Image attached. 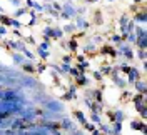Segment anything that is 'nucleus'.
Instances as JSON below:
<instances>
[{
  "label": "nucleus",
  "instance_id": "c756f323",
  "mask_svg": "<svg viewBox=\"0 0 147 135\" xmlns=\"http://www.w3.org/2000/svg\"><path fill=\"white\" fill-rule=\"evenodd\" d=\"M67 48H69L70 52H75V50H77V40H70V44L67 45Z\"/></svg>",
  "mask_w": 147,
  "mask_h": 135
},
{
  "label": "nucleus",
  "instance_id": "8fccbe9b",
  "mask_svg": "<svg viewBox=\"0 0 147 135\" xmlns=\"http://www.w3.org/2000/svg\"><path fill=\"white\" fill-rule=\"evenodd\" d=\"M5 34H7V28L3 27V25H0V37H2V35H5Z\"/></svg>",
  "mask_w": 147,
  "mask_h": 135
},
{
  "label": "nucleus",
  "instance_id": "c85d7f7f",
  "mask_svg": "<svg viewBox=\"0 0 147 135\" xmlns=\"http://www.w3.org/2000/svg\"><path fill=\"white\" fill-rule=\"evenodd\" d=\"M125 38H127L129 44H136V35H134V32H129L127 35H125Z\"/></svg>",
  "mask_w": 147,
  "mask_h": 135
},
{
  "label": "nucleus",
  "instance_id": "7c9ffc66",
  "mask_svg": "<svg viewBox=\"0 0 147 135\" xmlns=\"http://www.w3.org/2000/svg\"><path fill=\"white\" fill-rule=\"evenodd\" d=\"M38 48H40V50H49V48H50V42H49V40L42 42V44L38 45Z\"/></svg>",
  "mask_w": 147,
  "mask_h": 135
},
{
  "label": "nucleus",
  "instance_id": "ea45409f",
  "mask_svg": "<svg viewBox=\"0 0 147 135\" xmlns=\"http://www.w3.org/2000/svg\"><path fill=\"white\" fill-rule=\"evenodd\" d=\"M35 70H37V72H38V73H42V72H45V70H47V67H45V65H44V63H40L38 67H35Z\"/></svg>",
  "mask_w": 147,
  "mask_h": 135
},
{
  "label": "nucleus",
  "instance_id": "58836bf2",
  "mask_svg": "<svg viewBox=\"0 0 147 135\" xmlns=\"http://www.w3.org/2000/svg\"><path fill=\"white\" fill-rule=\"evenodd\" d=\"M69 73H70V75H72V77H79V70H77V69H75V67H70V70H69Z\"/></svg>",
  "mask_w": 147,
  "mask_h": 135
},
{
  "label": "nucleus",
  "instance_id": "f03ea898",
  "mask_svg": "<svg viewBox=\"0 0 147 135\" xmlns=\"http://www.w3.org/2000/svg\"><path fill=\"white\" fill-rule=\"evenodd\" d=\"M42 107L45 108V110H49V112H55V114H64L65 112L64 102H60V100H57V99H49Z\"/></svg>",
  "mask_w": 147,
  "mask_h": 135
},
{
  "label": "nucleus",
  "instance_id": "37998d69",
  "mask_svg": "<svg viewBox=\"0 0 147 135\" xmlns=\"http://www.w3.org/2000/svg\"><path fill=\"white\" fill-rule=\"evenodd\" d=\"M34 10H35V12H44V5H40V3H35V5H34Z\"/></svg>",
  "mask_w": 147,
  "mask_h": 135
},
{
  "label": "nucleus",
  "instance_id": "e433bc0d",
  "mask_svg": "<svg viewBox=\"0 0 147 135\" xmlns=\"http://www.w3.org/2000/svg\"><path fill=\"white\" fill-rule=\"evenodd\" d=\"M92 75H94V79H95V80H102V79H104V75L100 73V70H94Z\"/></svg>",
  "mask_w": 147,
  "mask_h": 135
},
{
  "label": "nucleus",
  "instance_id": "a18cd8bd",
  "mask_svg": "<svg viewBox=\"0 0 147 135\" xmlns=\"http://www.w3.org/2000/svg\"><path fill=\"white\" fill-rule=\"evenodd\" d=\"M12 27H15V28H20V27H22V24H20L18 20H12Z\"/></svg>",
  "mask_w": 147,
  "mask_h": 135
},
{
  "label": "nucleus",
  "instance_id": "72a5a7b5",
  "mask_svg": "<svg viewBox=\"0 0 147 135\" xmlns=\"http://www.w3.org/2000/svg\"><path fill=\"white\" fill-rule=\"evenodd\" d=\"M44 35H45V40H49L50 35H52V27H45L44 28Z\"/></svg>",
  "mask_w": 147,
  "mask_h": 135
},
{
  "label": "nucleus",
  "instance_id": "c9c22d12",
  "mask_svg": "<svg viewBox=\"0 0 147 135\" xmlns=\"http://www.w3.org/2000/svg\"><path fill=\"white\" fill-rule=\"evenodd\" d=\"M137 57L142 60V62H146V50H142V48H139V52H137Z\"/></svg>",
  "mask_w": 147,
  "mask_h": 135
},
{
  "label": "nucleus",
  "instance_id": "1a4fd4ad",
  "mask_svg": "<svg viewBox=\"0 0 147 135\" xmlns=\"http://www.w3.org/2000/svg\"><path fill=\"white\" fill-rule=\"evenodd\" d=\"M132 100H134V103H136V110L140 108V107H144V105H146V93H134Z\"/></svg>",
  "mask_w": 147,
  "mask_h": 135
},
{
  "label": "nucleus",
  "instance_id": "4be33fe9",
  "mask_svg": "<svg viewBox=\"0 0 147 135\" xmlns=\"http://www.w3.org/2000/svg\"><path fill=\"white\" fill-rule=\"evenodd\" d=\"M22 55L25 57V60H28V62H34V60H35V55H34V52H30L28 48H24Z\"/></svg>",
  "mask_w": 147,
  "mask_h": 135
},
{
  "label": "nucleus",
  "instance_id": "4c0bfd02",
  "mask_svg": "<svg viewBox=\"0 0 147 135\" xmlns=\"http://www.w3.org/2000/svg\"><path fill=\"white\" fill-rule=\"evenodd\" d=\"M129 22H130V20H129V17L122 15V17H120V27H125V25H127Z\"/></svg>",
  "mask_w": 147,
  "mask_h": 135
},
{
  "label": "nucleus",
  "instance_id": "052dcab7",
  "mask_svg": "<svg viewBox=\"0 0 147 135\" xmlns=\"http://www.w3.org/2000/svg\"><path fill=\"white\" fill-rule=\"evenodd\" d=\"M0 38H2V37H0Z\"/></svg>",
  "mask_w": 147,
  "mask_h": 135
},
{
  "label": "nucleus",
  "instance_id": "39448f33",
  "mask_svg": "<svg viewBox=\"0 0 147 135\" xmlns=\"http://www.w3.org/2000/svg\"><path fill=\"white\" fill-rule=\"evenodd\" d=\"M117 54L124 55L127 60H132V58H136V55H134V52H132V48H130L127 44H124V42H120V44H119V52H117Z\"/></svg>",
  "mask_w": 147,
  "mask_h": 135
},
{
  "label": "nucleus",
  "instance_id": "6e6d98bb",
  "mask_svg": "<svg viewBox=\"0 0 147 135\" xmlns=\"http://www.w3.org/2000/svg\"><path fill=\"white\" fill-rule=\"evenodd\" d=\"M0 135H3V130H0Z\"/></svg>",
  "mask_w": 147,
  "mask_h": 135
},
{
  "label": "nucleus",
  "instance_id": "9b49d317",
  "mask_svg": "<svg viewBox=\"0 0 147 135\" xmlns=\"http://www.w3.org/2000/svg\"><path fill=\"white\" fill-rule=\"evenodd\" d=\"M130 128L132 130H140L142 134L146 135V122H142V120H132L130 122Z\"/></svg>",
  "mask_w": 147,
  "mask_h": 135
},
{
  "label": "nucleus",
  "instance_id": "aec40b11",
  "mask_svg": "<svg viewBox=\"0 0 147 135\" xmlns=\"http://www.w3.org/2000/svg\"><path fill=\"white\" fill-rule=\"evenodd\" d=\"M146 20H147V17H146V12H139V13H136V17H134V24L136 22H139V24H146Z\"/></svg>",
  "mask_w": 147,
  "mask_h": 135
},
{
  "label": "nucleus",
  "instance_id": "bf43d9fd",
  "mask_svg": "<svg viewBox=\"0 0 147 135\" xmlns=\"http://www.w3.org/2000/svg\"><path fill=\"white\" fill-rule=\"evenodd\" d=\"M0 10H2V7H0Z\"/></svg>",
  "mask_w": 147,
  "mask_h": 135
},
{
  "label": "nucleus",
  "instance_id": "f257e3e1",
  "mask_svg": "<svg viewBox=\"0 0 147 135\" xmlns=\"http://www.w3.org/2000/svg\"><path fill=\"white\" fill-rule=\"evenodd\" d=\"M18 83L22 89H28V90H42L44 85H40V82H37L32 75H27V73H22V77L18 79Z\"/></svg>",
  "mask_w": 147,
  "mask_h": 135
},
{
  "label": "nucleus",
  "instance_id": "864d4df0",
  "mask_svg": "<svg viewBox=\"0 0 147 135\" xmlns=\"http://www.w3.org/2000/svg\"><path fill=\"white\" fill-rule=\"evenodd\" d=\"M92 135H102V134H100L99 128H94V130H92Z\"/></svg>",
  "mask_w": 147,
  "mask_h": 135
},
{
  "label": "nucleus",
  "instance_id": "603ef678",
  "mask_svg": "<svg viewBox=\"0 0 147 135\" xmlns=\"http://www.w3.org/2000/svg\"><path fill=\"white\" fill-rule=\"evenodd\" d=\"M130 95H134V93H130V92H124L122 97H124V99H130Z\"/></svg>",
  "mask_w": 147,
  "mask_h": 135
},
{
  "label": "nucleus",
  "instance_id": "09e8293b",
  "mask_svg": "<svg viewBox=\"0 0 147 135\" xmlns=\"http://www.w3.org/2000/svg\"><path fill=\"white\" fill-rule=\"evenodd\" d=\"M10 3H12V5H13V7H20V3H22V2H20V0H10Z\"/></svg>",
  "mask_w": 147,
  "mask_h": 135
},
{
  "label": "nucleus",
  "instance_id": "bb28decb",
  "mask_svg": "<svg viewBox=\"0 0 147 135\" xmlns=\"http://www.w3.org/2000/svg\"><path fill=\"white\" fill-rule=\"evenodd\" d=\"M37 55H38L42 60H47L50 54H49V50H40V48H37Z\"/></svg>",
  "mask_w": 147,
  "mask_h": 135
},
{
  "label": "nucleus",
  "instance_id": "20e7f679",
  "mask_svg": "<svg viewBox=\"0 0 147 135\" xmlns=\"http://www.w3.org/2000/svg\"><path fill=\"white\" fill-rule=\"evenodd\" d=\"M75 15H77V9L74 7L72 3L65 2L64 5H62V10H60V17L65 18V20H69V18H74Z\"/></svg>",
  "mask_w": 147,
  "mask_h": 135
},
{
  "label": "nucleus",
  "instance_id": "473e14b6",
  "mask_svg": "<svg viewBox=\"0 0 147 135\" xmlns=\"http://www.w3.org/2000/svg\"><path fill=\"white\" fill-rule=\"evenodd\" d=\"M35 22H37V15H35V12L32 10L30 12V22H28V25H35Z\"/></svg>",
  "mask_w": 147,
  "mask_h": 135
},
{
  "label": "nucleus",
  "instance_id": "dca6fc26",
  "mask_svg": "<svg viewBox=\"0 0 147 135\" xmlns=\"http://www.w3.org/2000/svg\"><path fill=\"white\" fill-rule=\"evenodd\" d=\"M112 117H114V122H119V124H122V120L125 118V114H124V110L117 108L115 112H112Z\"/></svg>",
  "mask_w": 147,
  "mask_h": 135
},
{
  "label": "nucleus",
  "instance_id": "49530a36",
  "mask_svg": "<svg viewBox=\"0 0 147 135\" xmlns=\"http://www.w3.org/2000/svg\"><path fill=\"white\" fill-rule=\"evenodd\" d=\"M62 60H64V63H70L72 62V55H65Z\"/></svg>",
  "mask_w": 147,
  "mask_h": 135
},
{
  "label": "nucleus",
  "instance_id": "6ab92c4d",
  "mask_svg": "<svg viewBox=\"0 0 147 135\" xmlns=\"http://www.w3.org/2000/svg\"><path fill=\"white\" fill-rule=\"evenodd\" d=\"M52 38H55V40H59V38H62V37H64V32H62V28L60 27H52Z\"/></svg>",
  "mask_w": 147,
  "mask_h": 135
},
{
  "label": "nucleus",
  "instance_id": "0eeeda50",
  "mask_svg": "<svg viewBox=\"0 0 147 135\" xmlns=\"http://www.w3.org/2000/svg\"><path fill=\"white\" fill-rule=\"evenodd\" d=\"M139 77H140V72H139V69L137 67H130L129 69V72H127V83H130V85H134L136 82L139 80Z\"/></svg>",
  "mask_w": 147,
  "mask_h": 135
},
{
  "label": "nucleus",
  "instance_id": "c03bdc74",
  "mask_svg": "<svg viewBox=\"0 0 147 135\" xmlns=\"http://www.w3.org/2000/svg\"><path fill=\"white\" fill-rule=\"evenodd\" d=\"M69 135H85V132H84V130H79V128H77V130H74V132H70Z\"/></svg>",
  "mask_w": 147,
  "mask_h": 135
},
{
  "label": "nucleus",
  "instance_id": "f3484780",
  "mask_svg": "<svg viewBox=\"0 0 147 135\" xmlns=\"http://www.w3.org/2000/svg\"><path fill=\"white\" fill-rule=\"evenodd\" d=\"M134 90L139 93H146V80H137L134 83Z\"/></svg>",
  "mask_w": 147,
  "mask_h": 135
},
{
  "label": "nucleus",
  "instance_id": "423d86ee",
  "mask_svg": "<svg viewBox=\"0 0 147 135\" xmlns=\"http://www.w3.org/2000/svg\"><path fill=\"white\" fill-rule=\"evenodd\" d=\"M59 125H60V128H62V130L69 132V134H70V132H74V130H77L75 124H74V122H72V120H70L69 117H64L62 120H60V122H59Z\"/></svg>",
  "mask_w": 147,
  "mask_h": 135
},
{
  "label": "nucleus",
  "instance_id": "393cba45",
  "mask_svg": "<svg viewBox=\"0 0 147 135\" xmlns=\"http://www.w3.org/2000/svg\"><path fill=\"white\" fill-rule=\"evenodd\" d=\"M90 124H94V125H100V124H102L100 115H99V114H94V112H92V115H90Z\"/></svg>",
  "mask_w": 147,
  "mask_h": 135
},
{
  "label": "nucleus",
  "instance_id": "6e6552de",
  "mask_svg": "<svg viewBox=\"0 0 147 135\" xmlns=\"http://www.w3.org/2000/svg\"><path fill=\"white\" fill-rule=\"evenodd\" d=\"M13 50V52H18V54H22L24 52V48H27L25 47V44L22 42V40H9V44H7Z\"/></svg>",
  "mask_w": 147,
  "mask_h": 135
},
{
  "label": "nucleus",
  "instance_id": "13d9d810",
  "mask_svg": "<svg viewBox=\"0 0 147 135\" xmlns=\"http://www.w3.org/2000/svg\"><path fill=\"white\" fill-rule=\"evenodd\" d=\"M109 2H115V0H109Z\"/></svg>",
  "mask_w": 147,
  "mask_h": 135
},
{
  "label": "nucleus",
  "instance_id": "79ce46f5",
  "mask_svg": "<svg viewBox=\"0 0 147 135\" xmlns=\"http://www.w3.org/2000/svg\"><path fill=\"white\" fill-rule=\"evenodd\" d=\"M112 40H114V44H120V42H124L120 35H114V37H112Z\"/></svg>",
  "mask_w": 147,
  "mask_h": 135
},
{
  "label": "nucleus",
  "instance_id": "5701e85b",
  "mask_svg": "<svg viewBox=\"0 0 147 135\" xmlns=\"http://www.w3.org/2000/svg\"><path fill=\"white\" fill-rule=\"evenodd\" d=\"M74 115H75V118H77V120H79V122H80V124H85V122H89V120H87V117H85V115H84L82 112H80V110H75V112H74Z\"/></svg>",
  "mask_w": 147,
  "mask_h": 135
},
{
  "label": "nucleus",
  "instance_id": "de8ad7c7",
  "mask_svg": "<svg viewBox=\"0 0 147 135\" xmlns=\"http://www.w3.org/2000/svg\"><path fill=\"white\" fill-rule=\"evenodd\" d=\"M3 135H15V130H12V128H7V130H3Z\"/></svg>",
  "mask_w": 147,
  "mask_h": 135
},
{
  "label": "nucleus",
  "instance_id": "4468645a",
  "mask_svg": "<svg viewBox=\"0 0 147 135\" xmlns=\"http://www.w3.org/2000/svg\"><path fill=\"white\" fill-rule=\"evenodd\" d=\"M75 80H77V87H87L89 85V79L85 73H79V77H75Z\"/></svg>",
  "mask_w": 147,
  "mask_h": 135
},
{
  "label": "nucleus",
  "instance_id": "a878e982",
  "mask_svg": "<svg viewBox=\"0 0 147 135\" xmlns=\"http://www.w3.org/2000/svg\"><path fill=\"white\" fill-rule=\"evenodd\" d=\"M74 30H75V25H74L72 22H70V24H67L65 27H62V32H64V34H72Z\"/></svg>",
  "mask_w": 147,
  "mask_h": 135
},
{
  "label": "nucleus",
  "instance_id": "3c124183",
  "mask_svg": "<svg viewBox=\"0 0 147 135\" xmlns=\"http://www.w3.org/2000/svg\"><path fill=\"white\" fill-rule=\"evenodd\" d=\"M34 5H35V2L34 0H27V9L30 7V9H34Z\"/></svg>",
  "mask_w": 147,
  "mask_h": 135
},
{
  "label": "nucleus",
  "instance_id": "f8f14e48",
  "mask_svg": "<svg viewBox=\"0 0 147 135\" xmlns=\"http://www.w3.org/2000/svg\"><path fill=\"white\" fill-rule=\"evenodd\" d=\"M12 62L15 63V65H18V67H22V65L27 62V60H25V57H24L22 54H18V52H13V54H12Z\"/></svg>",
  "mask_w": 147,
  "mask_h": 135
},
{
  "label": "nucleus",
  "instance_id": "7ed1b4c3",
  "mask_svg": "<svg viewBox=\"0 0 147 135\" xmlns=\"http://www.w3.org/2000/svg\"><path fill=\"white\" fill-rule=\"evenodd\" d=\"M17 117H20L25 124H32V122H35L37 118V107H24L20 110V114H18Z\"/></svg>",
  "mask_w": 147,
  "mask_h": 135
},
{
  "label": "nucleus",
  "instance_id": "2eb2a0df",
  "mask_svg": "<svg viewBox=\"0 0 147 135\" xmlns=\"http://www.w3.org/2000/svg\"><path fill=\"white\" fill-rule=\"evenodd\" d=\"M75 92H77V87H75V85H70V87H69V90L64 93V97H62V99H64V100L75 99Z\"/></svg>",
  "mask_w": 147,
  "mask_h": 135
},
{
  "label": "nucleus",
  "instance_id": "412c9836",
  "mask_svg": "<svg viewBox=\"0 0 147 135\" xmlns=\"http://www.w3.org/2000/svg\"><path fill=\"white\" fill-rule=\"evenodd\" d=\"M112 135H120V132H122V124H119V122H112Z\"/></svg>",
  "mask_w": 147,
  "mask_h": 135
},
{
  "label": "nucleus",
  "instance_id": "a211bd4d",
  "mask_svg": "<svg viewBox=\"0 0 147 135\" xmlns=\"http://www.w3.org/2000/svg\"><path fill=\"white\" fill-rule=\"evenodd\" d=\"M136 45H137L139 48L146 50V47H147V37H136Z\"/></svg>",
  "mask_w": 147,
  "mask_h": 135
},
{
  "label": "nucleus",
  "instance_id": "2f4dec72",
  "mask_svg": "<svg viewBox=\"0 0 147 135\" xmlns=\"http://www.w3.org/2000/svg\"><path fill=\"white\" fill-rule=\"evenodd\" d=\"M112 69H114V67H110V65H105V67H102L100 73H102V75H107V73L112 72Z\"/></svg>",
  "mask_w": 147,
  "mask_h": 135
},
{
  "label": "nucleus",
  "instance_id": "cd10ccee",
  "mask_svg": "<svg viewBox=\"0 0 147 135\" xmlns=\"http://www.w3.org/2000/svg\"><path fill=\"white\" fill-rule=\"evenodd\" d=\"M25 12H27V9H25V7H18V9L15 10V13H13V17H15V18L22 17V15H24Z\"/></svg>",
  "mask_w": 147,
  "mask_h": 135
},
{
  "label": "nucleus",
  "instance_id": "4d7b16f0",
  "mask_svg": "<svg viewBox=\"0 0 147 135\" xmlns=\"http://www.w3.org/2000/svg\"><path fill=\"white\" fill-rule=\"evenodd\" d=\"M90 2H97V0H90Z\"/></svg>",
  "mask_w": 147,
  "mask_h": 135
},
{
  "label": "nucleus",
  "instance_id": "9d476101",
  "mask_svg": "<svg viewBox=\"0 0 147 135\" xmlns=\"http://www.w3.org/2000/svg\"><path fill=\"white\" fill-rule=\"evenodd\" d=\"M74 25H75V28L87 30V28H89V22H87L84 17H80V15H75V22H74Z\"/></svg>",
  "mask_w": 147,
  "mask_h": 135
},
{
  "label": "nucleus",
  "instance_id": "a19ab883",
  "mask_svg": "<svg viewBox=\"0 0 147 135\" xmlns=\"http://www.w3.org/2000/svg\"><path fill=\"white\" fill-rule=\"evenodd\" d=\"M84 127H85L87 130H90V132L95 128V125H94V124H90V122H85V124H84Z\"/></svg>",
  "mask_w": 147,
  "mask_h": 135
},
{
  "label": "nucleus",
  "instance_id": "ddd939ff",
  "mask_svg": "<svg viewBox=\"0 0 147 135\" xmlns=\"http://www.w3.org/2000/svg\"><path fill=\"white\" fill-rule=\"evenodd\" d=\"M22 70H24V73H27V75H32V73L35 72V65H34V62H25L24 65H22Z\"/></svg>",
  "mask_w": 147,
  "mask_h": 135
},
{
  "label": "nucleus",
  "instance_id": "5fc2aeb1",
  "mask_svg": "<svg viewBox=\"0 0 147 135\" xmlns=\"http://www.w3.org/2000/svg\"><path fill=\"white\" fill-rule=\"evenodd\" d=\"M134 2H136V3H139V2H142V0H134Z\"/></svg>",
  "mask_w": 147,
  "mask_h": 135
},
{
  "label": "nucleus",
  "instance_id": "f704fd0d",
  "mask_svg": "<svg viewBox=\"0 0 147 135\" xmlns=\"http://www.w3.org/2000/svg\"><path fill=\"white\" fill-rule=\"evenodd\" d=\"M70 63H62V67H60V70H62V73H69V70H70Z\"/></svg>",
  "mask_w": 147,
  "mask_h": 135
},
{
  "label": "nucleus",
  "instance_id": "b1692460",
  "mask_svg": "<svg viewBox=\"0 0 147 135\" xmlns=\"http://www.w3.org/2000/svg\"><path fill=\"white\" fill-rule=\"evenodd\" d=\"M100 128H99V130H100V134H105V135H112V127L110 125H107V124H100Z\"/></svg>",
  "mask_w": 147,
  "mask_h": 135
}]
</instances>
